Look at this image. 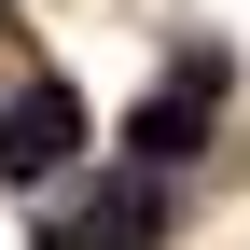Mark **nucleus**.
<instances>
[{
	"label": "nucleus",
	"instance_id": "nucleus-2",
	"mask_svg": "<svg viewBox=\"0 0 250 250\" xmlns=\"http://www.w3.org/2000/svg\"><path fill=\"white\" fill-rule=\"evenodd\" d=\"M83 167V98L70 83H14V98H0V181H14V195H42V181H70Z\"/></svg>",
	"mask_w": 250,
	"mask_h": 250
},
{
	"label": "nucleus",
	"instance_id": "nucleus-3",
	"mask_svg": "<svg viewBox=\"0 0 250 250\" xmlns=\"http://www.w3.org/2000/svg\"><path fill=\"white\" fill-rule=\"evenodd\" d=\"M153 236H167V195L153 181H111V195H83V208L42 223V250H153Z\"/></svg>",
	"mask_w": 250,
	"mask_h": 250
},
{
	"label": "nucleus",
	"instance_id": "nucleus-1",
	"mask_svg": "<svg viewBox=\"0 0 250 250\" xmlns=\"http://www.w3.org/2000/svg\"><path fill=\"white\" fill-rule=\"evenodd\" d=\"M208 111H223V42H195L139 111H125V153H139L153 181H167V167H195V153H208Z\"/></svg>",
	"mask_w": 250,
	"mask_h": 250
}]
</instances>
